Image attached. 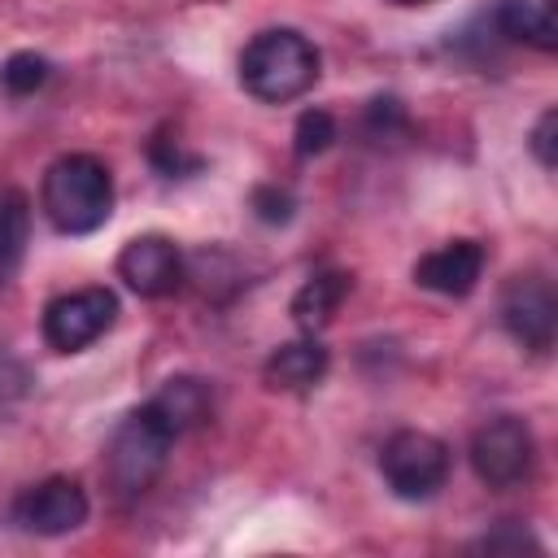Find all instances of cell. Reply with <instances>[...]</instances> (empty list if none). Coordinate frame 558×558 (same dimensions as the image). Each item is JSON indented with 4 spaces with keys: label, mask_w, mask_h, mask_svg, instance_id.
<instances>
[{
    "label": "cell",
    "mask_w": 558,
    "mask_h": 558,
    "mask_svg": "<svg viewBox=\"0 0 558 558\" xmlns=\"http://www.w3.org/2000/svg\"><path fill=\"white\" fill-rule=\"evenodd\" d=\"M501 327L514 344L545 357L558 336V296L545 275H514L501 292Z\"/></svg>",
    "instance_id": "7"
},
{
    "label": "cell",
    "mask_w": 558,
    "mask_h": 558,
    "mask_svg": "<svg viewBox=\"0 0 558 558\" xmlns=\"http://www.w3.org/2000/svg\"><path fill=\"white\" fill-rule=\"evenodd\" d=\"M349 288H353V275H344V270H323V275L305 279L296 288V296H292V323L305 336H318L336 318V310L344 305Z\"/></svg>",
    "instance_id": "13"
},
{
    "label": "cell",
    "mask_w": 558,
    "mask_h": 558,
    "mask_svg": "<svg viewBox=\"0 0 558 558\" xmlns=\"http://www.w3.org/2000/svg\"><path fill=\"white\" fill-rule=\"evenodd\" d=\"M26 388H31L26 366H22L17 357L0 353V414H9V410H13V405L26 397Z\"/></svg>",
    "instance_id": "21"
},
{
    "label": "cell",
    "mask_w": 558,
    "mask_h": 558,
    "mask_svg": "<svg viewBox=\"0 0 558 558\" xmlns=\"http://www.w3.org/2000/svg\"><path fill=\"white\" fill-rule=\"evenodd\" d=\"M392 4H401V9H414V4H427V0H392Z\"/></svg>",
    "instance_id": "22"
},
{
    "label": "cell",
    "mask_w": 558,
    "mask_h": 558,
    "mask_svg": "<svg viewBox=\"0 0 558 558\" xmlns=\"http://www.w3.org/2000/svg\"><path fill=\"white\" fill-rule=\"evenodd\" d=\"M401 131H405V109H401V100L379 96V100L366 105V135H371V140H388V135H401Z\"/></svg>",
    "instance_id": "18"
},
{
    "label": "cell",
    "mask_w": 558,
    "mask_h": 558,
    "mask_svg": "<svg viewBox=\"0 0 558 558\" xmlns=\"http://www.w3.org/2000/svg\"><path fill=\"white\" fill-rule=\"evenodd\" d=\"M379 475L401 501H427L449 480V445L432 432L401 427L379 449Z\"/></svg>",
    "instance_id": "4"
},
{
    "label": "cell",
    "mask_w": 558,
    "mask_h": 558,
    "mask_svg": "<svg viewBox=\"0 0 558 558\" xmlns=\"http://www.w3.org/2000/svg\"><path fill=\"white\" fill-rule=\"evenodd\" d=\"M118 275L140 296H170L183 279V253L170 235L148 231V235H135L118 253Z\"/></svg>",
    "instance_id": "9"
},
{
    "label": "cell",
    "mask_w": 558,
    "mask_h": 558,
    "mask_svg": "<svg viewBox=\"0 0 558 558\" xmlns=\"http://www.w3.org/2000/svg\"><path fill=\"white\" fill-rule=\"evenodd\" d=\"M536 440L519 414H497L471 436V466L488 488H514L532 475Z\"/></svg>",
    "instance_id": "6"
},
{
    "label": "cell",
    "mask_w": 558,
    "mask_h": 558,
    "mask_svg": "<svg viewBox=\"0 0 558 558\" xmlns=\"http://www.w3.org/2000/svg\"><path fill=\"white\" fill-rule=\"evenodd\" d=\"M240 83L262 105H288L318 83V48L292 26H270L244 44Z\"/></svg>",
    "instance_id": "2"
},
{
    "label": "cell",
    "mask_w": 558,
    "mask_h": 558,
    "mask_svg": "<svg viewBox=\"0 0 558 558\" xmlns=\"http://www.w3.org/2000/svg\"><path fill=\"white\" fill-rule=\"evenodd\" d=\"M327 366H331V357H327L323 340H318V336H301V340L279 344V349L266 357L262 379H266V388H275V392H310V388L327 375Z\"/></svg>",
    "instance_id": "11"
},
{
    "label": "cell",
    "mask_w": 558,
    "mask_h": 558,
    "mask_svg": "<svg viewBox=\"0 0 558 558\" xmlns=\"http://www.w3.org/2000/svg\"><path fill=\"white\" fill-rule=\"evenodd\" d=\"M148 405H153V414H157L174 436H183V432H192V427H201V423L209 418V388H205V379H196V375H174V379H166V384L148 397Z\"/></svg>",
    "instance_id": "14"
},
{
    "label": "cell",
    "mask_w": 558,
    "mask_h": 558,
    "mask_svg": "<svg viewBox=\"0 0 558 558\" xmlns=\"http://www.w3.org/2000/svg\"><path fill=\"white\" fill-rule=\"evenodd\" d=\"M13 523L31 536H65L87 523V493L70 475H52L17 493L13 501Z\"/></svg>",
    "instance_id": "8"
},
{
    "label": "cell",
    "mask_w": 558,
    "mask_h": 558,
    "mask_svg": "<svg viewBox=\"0 0 558 558\" xmlns=\"http://www.w3.org/2000/svg\"><path fill=\"white\" fill-rule=\"evenodd\" d=\"M527 148H532V157H536L545 170L558 166V109H545V113L536 118V126H532V135H527Z\"/></svg>",
    "instance_id": "20"
},
{
    "label": "cell",
    "mask_w": 558,
    "mask_h": 558,
    "mask_svg": "<svg viewBox=\"0 0 558 558\" xmlns=\"http://www.w3.org/2000/svg\"><path fill=\"white\" fill-rule=\"evenodd\" d=\"M31 240V201L17 187H0V292L17 275Z\"/></svg>",
    "instance_id": "15"
},
{
    "label": "cell",
    "mask_w": 558,
    "mask_h": 558,
    "mask_svg": "<svg viewBox=\"0 0 558 558\" xmlns=\"http://www.w3.org/2000/svg\"><path fill=\"white\" fill-rule=\"evenodd\" d=\"M113 318H118V296L109 288L100 283L74 288L44 305V340L57 353H83L113 327Z\"/></svg>",
    "instance_id": "5"
},
{
    "label": "cell",
    "mask_w": 558,
    "mask_h": 558,
    "mask_svg": "<svg viewBox=\"0 0 558 558\" xmlns=\"http://www.w3.org/2000/svg\"><path fill=\"white\" fill-rule=\"evenodd\" d=\"M253 209H257V218H262V222L279 227V222H288V218H292L296 201H292V192H288V187H279V183H262V187H253Z\"/></svg>",
    "instance_id": "19"
},
{
    "label": "cell",
    "mask_w": 558,
    "mask_h": 558,
    "mask_svg": "<svg viewBox=\"0 0 558 558\" xmlns=\"http://www.w3.org/2000/svg\"><path fill=\"white\" fill-rule=\"evenodd\" d=\"M0 78H4V87H9L13 96H31V92H39V87L48 83V61L35 57V52H13V57L4 61Z\"/></svg>",
    "instance_id": "17"
},
{
    "label": "cell",
    "mask_w": 558,
    "mask_h": 558,
    "mask_svg": "<svg viewBox=\"0 0 558 558\" xmlns=\"http://www.w3.org/2000/svg\"><path fill=\"white\" fill-rule=\"evenodd\" d=\"M497 31L536 52H554L558 48V0H501Z\"/></svg>",
    "instance_id": "12"
},
{
    "label": "cell",
    "mask_w": 558,
    "mask_h": 558,
    "mask_svg": "<svg viewBox=\"0 0 558 558\" xmlns=\"http://www.w3.org/2000/svg\"><path fill=\"white\" fill-rule=\"evenodd\" d=\"M292 140H296V157H318V153H327L336 144V118L327 109H305L296 118Z\"/></svg>",
    "instance_id": "16"
},
{
    "label": "cell",
    "mask_w": 558,
    "mask_h": 558,
    "mask_svg": "<svg viewBox=\"0 0 558 558\" xmlns=\"http://www.w3.org/2000/svg\"><path fill=\"white\" fill-rule=\"evenodd\" d=\"M480 275H484V244H475V240H449L414 262V283L427 292H440V296L475 292Z\"/></svg>",
    "instance_id": "10"
},
{
    "label": "cell",
    "mask_w": 558,
    "mask_h": 558,
    "mask_svg": "<svg viewBox=\"0 0 558 558\" xmlns=\"http://www.w3.org/2000/svg\"><path fill=\"white\" fill-rule=\"evenodd\" d=\"M179 436L153 414V405L144 401L140 410H131L113 436H109V449H105V475L113 484L118 497H140L157 484V475L166 471V458H170V445Z\"/></svg>",
    "instance_id": "3"
},
{
    "label": "cell",
    "mask_w": 558,
    "mask_h": 558,
    "mask_svg": "<svg viewBox=\"0 0 558 558\" xmlns=\"http://www.w3.org/2000/svg\"><path fill=\"white\" fill-rule=\"evenodd\" d=\"M39 205L61 235H92L113 214L109 166L92 153H65L44 170Z\"/></svg>",
    "instance_id": "1"
}]
</instances>
